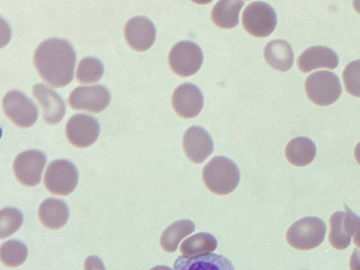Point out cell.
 <instances>
[{"instance_id":"6da1fadb","label":"cell","mask_w":360,"mask_h":270,"mask_svg":"<svg viewBox=\"0 0 360 270\" xmlns=\"http://www.w3.org/2000/svg\"><path fill=\"white\" fill-rule=\"evenodd\" d=\"M76 53L66 40L50 38L37 48L33 63L41 78L54 88L63 87L73 79Z\"/></svg>"},{"instance_id":"7a4b0ae2","label":"cell","mask_w":360,"mask_h":270,"mask_svg":"<svg viewBox=\"0 0 360 270\" xmlns=\"http://www.w3.org/2000/svg\"><path fill=\"white\" fill-rule=\"evenodd\" d=\"M202 181L212 193L224 195L233 191L240 180V172L231 159L224 156L214 157L204 167Z\"/></svg>"},{"instance_id":"3957f363","label":"cell","mask_w":360,"mask_h":270,"mask_svg":"<svg viewBox=\"0 0 360 270\" xmlns=\"http://www.w3.org/2000/svg\"><path fill=\"white\" fill-rule=\"evenodd\" d=\"M326 226L316 217L300 219L293 223L286 232L288 243L293 248L307 250L319 246L324 240Z\"/></svg>"},{"instance_id":"277c9868","label":"cell","mask_w":360,"mask_h":270,"mask_svg":"<svg viewBox=\"0 0 360 270\" xmlns=\"http://www.w3.org/2000/svg\"><path fill=\"white\" fill-rule=\"evenodd\" d=\"M305 91L314 103L326 106L336 101L341 95L342 87L338 76L330 71H316L305 81Z\"/></svg>"},{"instance_id":"5b68a950","label":"cell","mask_w":360,"mask_h":270,"mask_svg":"<svg viewBox=\"0 0 360 270\" xmlns=\"http://www.w3.org/2000/svg\"><path fill=\"white\" fill-rule=\"evenodd\" d=\"M78 179L77 169L71 162L56 160L47 167L44 184L53 195H68L76 188Z\"/></svg>"},{"instance_id":"8992f818","label":"cell","mask_w":360,"mask_h":270,"mask_svg":"<svg viewBox=\"0 0 360 270\" xmlns=\"http://www.w3.org/2000/svg\"><path fill=\"white\" fill-rule=\"evenodd\" d=\"M276 14L274 9L264 1H253L245 8L242 23L245 30L257 37H266L276 26Z\"/></svg>"},{"instance_id":"52a82bcc","label":"cell","mask_w":360,"mask_h":270,"mask_svg":"<svg viewBox=\"0 0 360 270\" xmlns=\"http://www.w3.org/2000/svg\"><path fill=\"white\" fill-rule=\"evenodd\" d=\"M203 53L196 44L189 41L176 43L169 51V65L172 71L181 77L196 73L202 65Z\"/></svg>"},{"instance_id":"ba28073f","label":"cell","mask_w":360,"mask_h":270,"mask_svg":"<svg viewBox=\"0 0 360 270\" xmlns=\"http://www.w3.org/2000/svg\"><path fill=\"white\" fill-rule=\"evenodd\" d=\"M2 108L6 116L18 127L28 128L37 120L36 105L19 91L7 92L3 98Z\"/></svg>"},{"instance_id":"9c48e42d","label":"cell","mask_w":360,"mask_h":270,"mask_svg":"<svg viewBox=\"0 0 360 270\" xmlns=\"http://www.w3.org/2000/svg\"><path fill=\"white\" fill-rule=\"evenodd\" d=\"M46 162V155L39 150H30L19 153L13 165L16 179L25 186H37L41 181Z\"/></svg>"},{"instance_id":"30bf717a","label":"cell","mask_w":360,"mask_h":270,"mask_svg":"<svg viewBox=\"0 0 360 270\" xmlns=\"http://www.w3.org/2000/svg\"><path fill=\"white\" fill-rule=\"evenodd\" d=\"M100 134V127L96 118L86 114L72 116L65 125V135L71 145L86 148L92 145Z\"/></svg>"},{"instance_id":"8fae6325","label":"cell","mask_w":360,"mask_h":270,"mask_svg":"<svg viewBox=\"0 0 360 270\" xmlns=\"http://www.w3.org/2000/svg\"><path fill=\"white\" fill-rule=\"evenodd\" d=\"M110 102L108 90L101 85L80 86L75 89L68 98L69 105L74 110L98 113Z\"/></svg>"},{"instance_id":"7c38bea8","label":"cell","mask_w":360,"mask_h":270,"mask_svg":"<svg viewBox=\"0 0 360 270\" xmlns=\"http://www.w3.org/2000/svg\"><path fill=\"white\" fill-rule=\"evenodd\" d=\"M203 96L198 87L191 83H184L176 88L172 96V105L175 112L183 118L196 117L203 107Z\"/></svg>"},{"instance_id":"4fadbf2b","label":"cell","mask_w":360,"mask_h":270,"mask_svg":"<svg viewBox=\"0 0 360 270\" xmlns=\"http://www.w3.org/2000/svg\"><path fill=\"white\" fill-rule=\"evenodd\" d=\"M156 30L153 22L143 16L129 19L124 26V38L128 45L137 51L148 49L154 43Z\"/></svg>"},{"instance_id":"5bb4252c","label":"cell","mask_w":360,"mask_h":270,"mask_svg":"<svg viewBox=\"0 0 360 270\" xmlns=\"http://www.w3.org/2000/svg\"><path fill=\"white\" fill-rule=\"evenodd\" d=\"M183 148L186 157L198 164L212 154L214 144L211 136L204 128L193 126L184 135Z\"/></svg>"},{"instance_id":"9a60e30c","label":"cell","mask_w":360,"mask_h":270,"mask_svg":"<svg viewBox=\"0 0 360 270\" xmlns=\"http://www.w3.org/2000/svg\"><path fill=\"white\" fill-rule=\"evenodd\" d=\"M32 93L41 106L44 121L48 124L60 122L65 113V105L59 94L44 84L33 86Z\"/></svg>"},{"instance_id":"2e32d148","label":"cell","mask_w":360,"mask_h":270,"mask_svg":"<svg viewBox=\"0 0 360 270\" xmlns=\"http://www.w3.org/2000/svg\"><path fill=\"white\" fill-rule=\"evenodd\" d=\"M174 270H236L225 256L214 253L192 257L179 256L174 262Z\"/></svg>"},{"instance_id":"e0dca14e","label":"cell","mask_w":360,"mask_h":270,"mask_svg":"<svg viewBox=\"0 0 360 270\" xmlns=\"http://www.w3.org/2000/svg\"><path fill=\"white\" fill-rule=\"evenodd\" d=\"M338 63L337 54L332 49L321 46L307 49L297 59V66L303 72L320 68L335 69Z\"/></svg>"},{"instance_id":"ac0fdd59","label":"cell","mask_w":360,"mask_h":270,"mask_svg":"<svg viewBox=\"0 0 360 270\" xmlns=\"http://www.w3.org/2000/svg\"><path fill=\"white\" fill-rule=\"evenodd\" d=\"M69 213L67 205L55 198L44 200L38 210L39 219L42 225L51 230L63 227L68 220Z\"/></svg>"},{"instance_id":"d6986e66","label":"cell","mask_w":360,"mask_h":270,"mask_svg":"<svg viewBox=\"0 0 360 270\" xmlns=\"http://www.w3.org/2000/svg\"><path fill=\"white\" fill-rule=\"evenodd\" d=\"M264 57L269 66L281 72L288 70L294 60L291 46L283 39L269 41L264 48Z\"/></svg>"},{"instance_id":"ffe728a7","label":"cell","mask_w":360,"mask_h":270,"mask_svg":"<svg viewBox=\"0 0 360 270\" xmlns=\"http://www.w3.org/2000/svg\"><path fill=\"white\" fill-rule=\"evenodd\" d=\"M316 150V146L311 139L299 136L292 139L287 144L285 155L287 160L292 165L303 167L313 161Z\"/></svg>"},{"instance_id":"44dd1931","label":"cell","mask_w":360,"mask_h":270,"mask_svg":"<svg viewBox=\"0 0 360 270\" xmlns=\"http://www.w3.org/2000/svg\"><path fill=\"white\" fill-rule=\"evenodd\" d=\"M243 4L244 1L240 0L218 1L211 12L212 22L220 28H233L238 23L240 11Z\"/></svg>"},{"instance_id":"7402d4cb","label":"cell","mask_w":360,"mask_h":270,"mask_svg":"<svg viewBox=\"0 0 360 270\" xmlns=\"http://www.w3.org/2000/svg\"><path fill=\"white\" fill-rule=\"evenodd\" d=\"M195 226L188 219H181L171 224L160 236V245L167 252H174L179 242L195 231Z\"/></svg>"},{"instance_id":"603a6c76","label":"cell","mask_w":360,"mask_h":270,"mask_svg":"<svg viewBox=\"0 0 360 270\" xmlns=\"http://www.w3.org/2000/svg\"><path fill=\"white\" fill-rule=\"evenodd\" d=\"M217 240L208 233H198L186 240L180 245V252L186 257L209 254L216 250Z\"/></svg>"},{"instance_id":"cb8c5ba5","label":"cell","mask_w":360,"mask_h":270,"mask_svg":"<svg viewBox=\"0 0 360 270\" xmlns=\"http://www.w3.org/2000/svg\"><path fill=\"white\" fill-rule=\"evenodd\" d=\"M27 250L20 241L10 240L4 243L0 249L1 262L8 267H17L27 259Z\"/></svg>"},{"instance_id":"d4e9b609","label":"cell","mask_w":360,"mask_h":270,"mask_svg":"<svg viewBox=\"0 0 360 270\" xmlns=\"http://www.w3.org/2000/svg\"><path fill=\"white\" fill-rule=\"evenodd\" d=\"M103 71V65L98 59L86 57L82 59L78 64L76 78L83 84L94 83L101 78Z\"/></svg>"},{"instance_id":"484cf974","label":"cell","mask_w":360,"mask_h":270,"mask_svg":"<svg viewBox=\"0 0 360 270\" xmlns=\"http://www.w3.org/2000/svg\"><path fill=\"white\" fill-rule=\"evenodd\" d=\"M343 214L344 212H335L331 215L329 220L328 240L331 246L336 250L345 249L351 243V239L346 236L342 228Z\"/></svg>"},{"instance_id":"4316f807","label":"cell","mask_w":360,"mask_h":270,"mask_svg":"<svg viewBox=\"0 0 360 270\" xmlns=\"http://www.w3.org/2000/svg\"><path fill=\"white\" fill-rule=\"evenodd\" d=\"M23 217L17 209L8 207L0 212V238H4L17 231L22 224Z\"/></svg>"},{"instance_id":"83f0119b","label":"cell","mask_w":360,"mask_h":270,"mask_svg":"<svg viewBox=\"0 0 360 270\" xmlns=\"http://www.w3.org/2000/svg\"><path fill=\"white\" fill-rule=\"evenodd\" d=\"M342 77L346 91L352 96L360 97V60L349 63Z\"/></svg>"},{"instance_id":"f1b7e54d","label":"cell","mask_w":360,"mask_h":270,"mask_svg":"<svg viewBox=\"0 0 360 270\" xmlns=\"http://www.w3.org/2000/svg\"><path fill=\"white\" fill-rule=\"evenodd\" d=\"M342 225L346 236L351 239L353 237L354 243L360 248V217L345 206Z\"/></svg>"},{"instance_id":"f546056e","label":"cell","mask_w":360,"mask_h":270,"mask_svg":"<svg viewBox=\"0 0 360 270\" xmlns=\"http://www.w3.org/2000/svg\"><path fill=\"white\" fill-rule=\"evenodd\" d=\"M84 267V270H105L102 260L96 256L88 257Z\"/></svg>"},{"instance_id":"4dcf8cb0","label":"cell","mask_w":360,"mask_h":270,"mask_svg":"<svg viewBox=\"0 0 360 270\" xmlns=\"http://www.w3.org/2000/svg\"><path fill=\"white\" fill-rule=\"evenodd\" d=\"M350 270H360V248H356L353 250L349 259Z\"/></svg>"},{"instance_id":"1f68e13d","label":"cell","mask_w":360,"mask_h":270,"mask_svg":"<svg viewBox=\"0 0 360 270\" xmlns=\"http://www.w3.org/2000/svg\"><path fill=\"white\" fill-rule=\"evenodd\" d=\"M354 157L357 163L360 165V142L354 148Z\"/></svg>"},{"instance_id":"d6a6232c","label":"cell","mask_w":360,"mask_h":270,"mask_svg":"<svg viewBox=\"0 0 360 270\" xmlns=\"http://www.w3.org/2000/svg\"><path fill=\"white\" fill-rule=\"evenodd\" d=\"M150 270H172V269L167 266L161 265V266H155Z\"/></svg>"},{"instance_id":"836d02e7","label":"cell","mask_w":360,"mask_h":270,"mask_svg":"<svg viewBox=\"0 0 360 270\" xmlns=\"http://www.w3.org/2000/svg\"><path fill=\"white\" fill-rule=\"evenodd\" d=\"M354 8L360 13V1H354L352 2Z\"/></svg>"}]
</instances>
